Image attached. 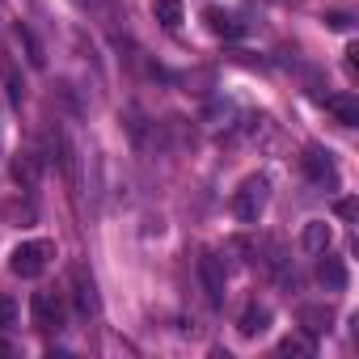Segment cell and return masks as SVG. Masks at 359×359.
Wrapping results in <instances>:
<instances>
[{
  "label": "cell",
  "mask_w": 359,
  "mask_h": 359,
  "mask_svg": "<svg viewBox=\"0 0 359 359\" xmlns=\"http://www.w3.org/2000/svg\"><path fill=\"white\" fill-rule=\"evenodd\" d=\"M266 203H271V182H266L262 173H254V177H245V182L237 187V195H233V216L241 224H258L262 212H266Z\"/></svg>",
  "instance_id": "cell-1"
},
{
  "label": "cell",
  "mask_w": 359,
  "mask_h": 359,
  "mask_svg": "<svg viewBox=\"0 0 359 359\" xmlns=\"http://www.w3.org/2000/svg\"><path fill=\"white\" fill-rule=\"evenodd\" d=\"M51 241H22L13 254H9V271L22 275V279H39L47 271V258H51Z\"/></svg>",
  "instance_id": "cell-2"
},
{
  "label": "cell",
  "mask_w": 359,
  "mask_h": 359,
  "mask_svg": "<svg viewBox=\"0 0 359 359\" xmlns=\"http://www.w3.org/2000/svg\"><path fill=\"white\" fill-rule=\"evenodd\" d=\"M30 317L43 334H55V330H64V300L55 292H34L30 296Z\"/></svg>",
  "instance_id": "cell-3"
},
{
  "label": "cell",
  "mask_w": 359,
  "mask_h": 359,
  "mask_svg": "<svg viewBox=\"0 0 359 359\" xmlns=\"http://www.w3.org/2000/svg\"><path fill=\"white\" fill-rule=\"evenodd\" d=\"M300 169H304V177L309 182H317V187H334L338 182V169H334V156L325 152V148H304V156H300Z\"/></svg>",
  "instance_id": "cell-4"
},
{
  "label": "cell",
  "mask_w": 359,
  "mask_h": 359,
  "mask_svg": "<svg viewBox=\"0 0 359 359\" xmlns=\"http://www.w3.org/2000/svg\"><path fill=\"white\" fill-rule=\"evenodd\" d=\"M68 279H72V300H76V313H97V283H93V275H89V266L85 262H72V271H68Z\"/></svg>",
  "instance_id": "cell-5"
},
{
  "label": "cell",
  "mask_w": 359,
  "mask_h": 359,
  "mask_svg": "<svg viewBox=\"0 0 359 359\" xmlns=\"http://www.w3.org/2000/svg\"><path fill=\"white\" fill-rule=\"evenodd\" d=\"M199 279H203L208 304H212V309H220V304H224V258L203 254V258H199Z\"/></svg>",
  "instance_id": "cell-6"
},
{
  "label": "cell",
  "mask_w": 359,
  "mask_h": 359,
  "mask_svg": "<svg viewBox=\"0 0 359 359\" xmlns=\"http://www.w3.org/2000/svg\"><path fill=\"white\" fill-rule=\"evenodd\" d=\"M317 279L330 287V292H346V262L338 258V254H330V250H321V262H317Z\"/></svg>",
  "instance_id": "cell-7"
},
{
  "label": "cell",
  "mask_w": 359,
  "mask_h": 359,
  "mask_svg": "<svg viewBox=\"0 0 359 359\" xmlns=\"http://www.w3.org/2000/svg\"><path fill=\"white\" fill-rule=\"evenodd\" d=\"M266 325H271V309H266V304H258V300H250V304H245V313H241V321H237L241 338H258V334H266Z\"/></svg>",
  "instance_id": "cell-8"
},
{
  "label": "cell",
  "mask_w": 359,
  "mask_h": 359,
  "mask_svg": "<svg viewBox=\"0 0 359 359\" xmlns=\"http://www.w3.org/2000/svg\"><path fill=\"white\" fill-rule=\"evenodd\" d=\"M39 169H43V165H39L34 152H18V156H13V182H18L22 191H34V187H39Z\"/></svg>",
  "instance_id": "cell-9"
},
{
  "label": "cell",
  "mask_w": 359,
  "mask_h": 359,
  "mask_svg": "<svg viewBox=\"0 0 359 359\" xmlns=\"http://www.w3.org/2000/svg\"><path fill=\"white\" fill-rule=\"evenodd\" d=\"M325 110H330L342 127H355V123H359V102H355L351 93H334V97H325Z\"/></svg>",
  "instance_id": "cell-10"
},
{
  "label": "cell",
  "mask_w": 359,
  "mask_h": 359,
  "mask_svg": "<svg viewBox=\"0 0 359 359\" xmlns=\"http://www.w3.org/2000/svg\"><path fill=\"white\" fill-rule=\"evenodd\" d=\"M330 237H334V233H330L325 220H309L304 233H300V245H304L309 254H321V250H330Z\"/></svg>",
  "instance_id": "cell-11"
},
{
  "label": "cell",
  "mask_w": 359,
  "mask_h": 359,
  "mask_svg": "<svg viewBox=\"0 0 359 359\" xmlns=\"http://www.w3.org/2000/svg\"><path fill=\"white\" fill-rule=\"evenodd\" d=\"M152 13H156V22L165 30H177V26H182V18H187L182 0H152Z\"/></svg>",
  "instance_id": "cell-12"
},
{
  "label": "cell",
  "mask_w": 359,
  "mask_h": 359,
  "mask_svg": "<svg viewBox=\"0 0 359 359\" xmlns=\"http://www.w3.org/2000/svg\"><path fill=\"white\" fill-rule=\"evenodd\" d=\"M203 22H208V30H212V34H220V39H237V34H241L237 18H233V13H224V9H208V13H203Z\"/></svg>",
  "instance_id": "cell-13"
},
{
  "label": "cell",
  "mask_w": 359,
  "mask_h": 359,
  "mask_svg": "<svg viewBox=\"0 0 359 359\" xmlns=\"http://www.w3.org/2000/svg\"><path fill=\"white\" fill-rule=\"evenodd\" d=\"M300 330L304 334H325L330 330V309L325 304H304L300 309Z\"/></svg>",
  "instance_id": "cell-14"
},
{
  "label": "cell",
  "mask_w": 359,
  "mask_h": 359,
  "mask_svg": "<svg viewBox=\"0 0 359 359\" xmlns=\"http://www.w3.org/2000/svg\"><path fill=\"white\" fill-rule=\"evenodd\" d=\"M279 355H292V359H309L313 355V334H287L283 342H279Z\"/></svg>",
  "instance_id": "cell-15"
},
{
  "label": "cell",
  "mask_w": 359,
  "mask_h": 359,
  "mask_svg": "<svg viewBox=\"0 0 359 359\" xmlns=\"http://www.w3.org/2000/svg\"><path fill=\"white\" fill-rule=\"evenodd\" d=\"M18 39L26 43V60H30V68H43V64H47V55H43V47H39V39L30 34V26H18Z\"/></svg>",
  "instance_id": "cell-16"
},
{
  "label": "cell",
  "mask_w": 359,
  "mask_h": 359,
  "mask_svg": "<svg viewBox=\"0 0 359 359\" xmlns=\"http://www.w3.org/2000/svg\"><path fill=\"white\" fill-rule=\"evenodd\" d=\"M0 76H5V89H9V102H13V106H22V97H26V85L18 81V72H13V68L5 64V68H0Z\"/></svg>",
  "instance_id": "cell-17"
},
{
  "label": "cell",
  "mask_w": 359,
  "mask_h": 359,
  "mask_svg": "<svg viewBox=\"0 0 359 359\" xmlns=\"http://www.w3.org/2000/svg\"><path fill=\"white\" fill-rule=\"evenodd\" d=\"M13 321H18V300L9 292H0V330H9Z\"/></svg>",
  "instance_id": "cell-18"
},
{
  "label": "cell",
  "mask_w": 359,
  "mask_h": 359,
  "mask_svg": "<svg viewBox=\"0 0 359 359\" xmlns=\"http://www.w3.org/2000/svg\"><path fill=\"white\" fill-rule=\"evenodd\" d=\"M325 26L330 30H351V18L346 13H325Z\"/></svg>",
  "instance_id": "cell-19"
},
{
  "label": "cell",
  "mask_w": 359,
  "mask_h": 359,
  "mask_svg": "<svg viewBox=\"0 0 359 359\" xmlns=\"http://www.w3.org/2000/svg\"><path fill=\"white\" fill-rule=\"evenodd\" d=\"M338 216L351 220V216H355V199H342V203H338Z\"/></svg>",
  "instance_id": "cell-20"
},
{
  "label": "cell",
  "mask_w": 359,
  "mask_h": 359,
  "mask_svg": "<svg viewBox=\"0 0 359 359\" xmlns=\"http://www.w3.org/2000/svg\"><path fill=\"white\" fill-rule=\"evenodd\" d=\"M5 216H18V208H13V203H9V208H5ZM22 220H34V208H30V203H26V208H22Z\"/></svg>",
  "instance_id": "cell-21"
},
{
  "label": "cell",
  "mask_w": 359,
  "mask_h": 359,
  "mask_svg": "<svg viewBox=\"0 0 359 359\" xmlns=\"http://www.w3.org/2000/svg\"><path fill=\"white\" fill-rule=\"evenodd\" d=\"M81 5H89V9H106L110 0H81Z\"/></svg>",
  "instance_id": "cell-22"
},
{
  "label": "cell",
  "mask_w": 359,
  "mask_h": 359,
  "mask_svg": "<svg viewBox=\"0 0 359 359\" xmlns=\"http://www.w3.org/2000/svg\"><path fill=\"white\" fill-rule=\"evenodd\" d=\"M9 351H13V346H9V342H0V355H9Z\"/></svg>",
  "instance_id": "cell-23"
}]
</instances>
